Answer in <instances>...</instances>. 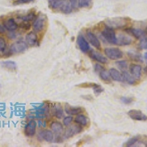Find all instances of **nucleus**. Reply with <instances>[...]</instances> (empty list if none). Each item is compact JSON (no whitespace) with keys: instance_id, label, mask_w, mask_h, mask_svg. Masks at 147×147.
I'll return each instance as SVG.
<instances>
[{"instance_id":"obj_39","label":"nucleus","mask_w":147,"mask_h":147,"mask_svg":"<svg viewBox=\"0 0 147 147\" xmlns=\"http://www.w3.org/2000/svg\"><path fill=\"white\" fill-rule=\"evenodd\" d=\"M73 121V118L71 116H66V117L64 118L63 119V124L66 127H68L69 125H70V124Z\"/></svg>"},{"instance_id":"obj_37","label":"nucleus","mask_w":147,"mask_h":147,"mask_svg":"<svg viewBox=\"0 0 147 147\" xmlns=\"http://www.w3.org/2000/svg\"><path fill=\"white\" fill-rule=\"evenodd\" d=\"M35 0H15L13 2V5H24V4H28L30 2H32Z\"/></svg>"},{"instance_id":"obj_32","label":"nucleus","mask_w":147,"mask_h":147,"mask_svg":"<svg viewBox=\"0 0 147 147\" xmlns=\"http://www.w3.org/2000/svg\"><path fill=\"white\" fill-rule=\"evenodd\" d=\"M115 64L121 70H125L128 67V64L126 60H119V61L115 62Z\"/></svg>"},{"instance_id":"obj_25","label":"nucleus","mask_w":147,"mask_h":147,"mask_svg":"<svg viewBox=\"0 0 147 147\" xmlns=\"http://www.w3.org/2000/svg\"><path fill=\"white\" fill-rule=\"evenodd\" d=\"M52 130L57 135H60L63 131V124L58 121H53L50 125Z\"/></svg>"},{"instance_id":"obj_28","label":"nucleus","mask_w":147,"mask_h":147,"mask_svg":"<svg viewBox=\"0 0 147 147\" xmlns=\"http://www.w3.org/2000/svg\"><path fill=\"white\" fill-rule=\"evenodd\" d=\"M128 55L129 57V58H130L131 60H134V61H142V57H141V55L139 53H138V52H129Z\"/></svg>"},{"instance_id":"obj_43","label":"nucleus","mask_w":147,"mask_h":147,"mask_svg":"<svg viewBox=\"0 0 147 147\" xmlns=\"http://www.w3.org/2000/svg\"><path fill=\"white\" fill-rule=\"evenodd\" d=\"M144 57H145L146 60H147V52H146L145 55H144Z\"/></svg>"},{"instance_id":"obj_12","label":"nucleus","mask_w":147,"mask_h":147,"mask_svg":"<svg viewBox=\"0 0 147 147\" xmlns=\"http://www.w3.org/2000/svg\"><path fill=\"white\" fill-rule=\"evenodd\" d=\"M45 27V18L44 16L38 17L33 23V29L35 32H40Z\"/></svg>"},{"instance_id":"obj_30","label":"nucleus","mask_w":147,"mask_h":147,"mask_svg":"<svg viewBox=\"0 0 147 147\" xmlns=\"http://www.w3.org/2000/svg\"><path fill=\"white\" fill-rule=\"evenodd\" d=\"M139 138L138 136H136V137L131 138L130 139H129L127 141V143L125 144V146L127 147H130V146H133L138 141Z\"/></svg>"},{"instance_id":"obj_44","label":"nucleus","mask_w":147,"mask_h":147,"mask_svg":"<svg viewBox=\"0 0 147 147\" xmlns=\"http://www.w3.org/2000/svg\"><path fill=\"white\" fill-rule=\"evenodd\" d=\"M145 72H146V73H147V66L146 67V69H145Z\"/></svg>"},{"instance_id":"obj_9","label":"nucleus","mask_w":147,"mask_h":147,"mask_svg":"<svg viewBox=\"0 0 147 147\" xmlns=\"http://www.w3.org/2000/svg\"><path fill=\"white\" fill-rule=\"evenodd\" d=\"M132 39L128 35H123V34H120L119 36L116 37V42L115 44L118 46H121V47H124V46H128L132 44Z\"/></svg>"},{"instance_id":"obj_29","label":"nucleus","mask_w":147,"mask_h":147,"mask_svg":"<svg viewBox=\"0 0 147 147\" xmlns=\"http://www.w3.org/2000/svg\"><path fill=\"white\" fill-rule=\"evenodd\" d=\"M99 77H100V78L102 79L103 81H106V82H107V81H110V74H109V71H107V70H105V69H103V70H102L100 72H99Z\"/></svg>"},{"instance_id":"obj_26","label":"nucleus","mask_w":147,"mask_h":147,"mask_svg":"<svg viewBox=\"0 0 147 147\" xmlns=\"http://www.w3.org/2000/svg\"><path fill=\"white\" fill-rule=\"evenodd\" d=\"M1 65H2V67L5 68V69L10 71H15L17 68L16 63L14 61H11V60H7V61L2 62L1 63Z\"/></svg>"},{"instance_id":"obj_17","label":"nucleus","mask_w":147,"mask_h":147,"mask_svg":"<svg viewBox=\"0 0 147 147\" xmlns=\"http://www.w3.org/2000/svg\"><path fill=\"white\" fill-rule=\"evenodd\" d=\"M109 74H110V77L114 81H116V82H123L124 81L122 74H121V72L117 69H113V68L110 69L109 70Z\"/></svg>"},{"instance_id":"obj_22","label":"nucleus","mask_w":147,"mask_h":147,"mask_svg":"<svg viewBox=\"0 0 147 147\" xmlns=\"http://www.w3.org/2000/svg\"><path fill=\"white\" fill-rule=\"evenodd\" d=\"M40 135L42 138L44 139L47 142L50 143L54 140V134L51 130L47 129V130L41 131Z\"/></svg>"},{"instance_id":"obj_31","label":"nucleus","mask_w":147,"mask_h":147,"mask_svg":"<svg viewBox=\"0 0 147 147\" xmlns=\"http://www.w3.org/2000/svg\"><path fill=\"white\" fill-rule=\"evenodd\" d=\"M35 17H36V16H35V13H34V12H31V13H29L27 15L22 17V19L23 21H25V22H31V21L35 19Z\"/></svg>"},{"instance_id":"obj_38","label":"nucleus","mask_w":147,"mask_h":147,"mask_svg":"<svg viewBox=\"0 0 147 147\" xmlns=\"http://www.w3.org/2000/svg\"><path fill=\"white\" fill-rule=\"evenodd\" d=\"M31 25H30V22H25V21H23V22H22L20 24V27L22 29L24 30H28L30 28Z\"/></svg>"},{"instance_id":"obj_18","label":"nucleus","mask_w":147,"mask_h":147,"mask_svg":"<svg viewBox=\"0 0 147 147\" xmlns=\"http://www.w3.org/2000/svg\"><path fill=\"white\" fill-rule=\"evenodd\" d=\"M3 24L5 28L9 31H14L18 27V24L16 22L13 18H9L7 20H5Z\"/></svg>"},{"instance_id":"obj_13","label":"nucleus","mask_w":147,"mask_h":147,"mask_svg":"<svg viewBox=\"0 0 147 147\" xmlns=\"http://www.w3.org/2000/svg\"><path fill=\"white\" fill-rule=\"evenodd\" d=\"M26 43L30 47H35L38 45V36L36 33L34 32H30L27 33V35H26Z\"/></svg>"},{"instance_id":"obj_14","label":"nucleus","mask_w":147,"mask_h":147,"mask_svg":"<svg viewBox=\"0 0 147 147\" xmlns=\"http://www.w3.org/2000/svg\"><path fill=\"white\" fill-rule=\"evenodd\" d=\"M130 74L136 79H140L141 77V71H142V67L141 65L138 64H131L129 66Z\"/></svg>"},{"instance_id":"obj_7","label":"nucleus","mask_w":147,"mask_h":147,"mask_svg":"<svg viewBox=\"0 0 147 147\" xmlns=\"http://www.w3.org/2000/svg\"><path fill=\"white\" fill-rule=\"evenodd\" d=\"M128 115L132 119L135 121H144L147 120V115L143 113L140 110H131L128 112Z\"/></svg>"},{"instance_id":"obj_35","label":"nucleus","mask_w":147,"mask_h":147,"mask_svg":"<svg viewBox=\"0 0 147 147\" xmlns=\"http://www.w3.org/2000/svg\"><path fill=\"white\" fill-rule=\"evenodd\" d=\"M121 101L125 105H129L133 102V98L132 97H127V96H122L121 97Z\"/></svg>"},{"instance_id":"obj_27","label":"nucleus","mask_w":147,"mask_h":147,"mask_svg":"<svg viewBox=\"0 0 147 147\" xmlns=\"http://www.w3.org/2000/svg\"><path fill=\"white\" fill-rule=\"evenodd\" d=\"M60 11L62 12V13H63L69 14V13H71L72 12L73 7H72V5L70 3V2L66 1V2L63 5V6L61 7V8H60Z\"/></svg>"},{"instance_id":"obj_2","label":"nucleus","mask_w":147,"mask_h":147,"mask_svg":"<svg viewBox=\"0 0 147 147\" xmlns=\"http://www.w3.org/2000/svg\"><path fill=\"white\" fill-rule=\"evenodd\" d=\"M105 54L109 59L113 60H119L123 57V52L118 48H106Z\"/></svg>"},{"instance_id":"obj_45","label":"nucleus","mask_w":147,"mask_h":147,"mask_svg":"<svg viewBox=\"0 0 147 147\" xmlns=\"http://www.w3.org/2000/svg\"><path fill=\"white\" fill-rule=\"evenodd\" d=\"M146 146H147V143H146Z\"/></svg>"},{"instance_id":"obj_11","label":"nucleus","mask_w":147,"mask_h":147,"mask_svg":"<svg viewBox=\"0 0 147 147\" xmlns=\"http://www.w3.org/2000/svg\"><path fill=\"white\" fill-rule=\"evenodd\" d=\"M89 56L90 57V58H92L93 60H96V62L100 63L102 64H105L107 63V58L106 57H105L103 55H102L101 53L98 52H96V51L91 50L89 53Z\"/></svg>"},{"instance_id":"obj_1","label":"nucleus","mask_w":147,"mask_h":147,"mask_svg":"<svg viewBox=\"0 0 147 147\" xmlns=\"http://www.w3.org/2000/svg\"><path fill=\"white\" fill-rule=\"evenodd\" d=\"M128 19L127 18L116 17V18H107L105 21V24L107 27L112 29H122L128 25Z\"/></svg>"},{"instance_id":"obj_8","label":"nucleus","mask_w":147,"mask_h":147,"mask_svg":"<svg viewBox=\"0 0 147 147\" xmlns=\"http://www.w3.org/2000/svg\"><path fill=\"white\" fill-rule=\"evenodd\" d=\"M77 45L82 52L86 53L90 50V45H89L88 42L81 34L79 35L78 38H77Z\"/></svg>"},{"instance_id":"obj_16","label":"nucleus","mask_w":147,"mask_h":147,"mask_svg":"<svg viewBox=\"0 0 147 147\" xmlns=\"http://www.w3.org/2000/svg\"><path fill=\"white\" fill-rule=\"evenodd\" d=\"M80 87L82 88H92L94 89V94L96 96L99 95L100 94H102V92L104 91V88L101 86V85H98V84L96 83H83L80 85Z\"/></svg>"},{"instance_id":"obj_41","label":"nucleus","mask_w":147,"mask_h":147,"mask_svg":"<svg viewBox=\"0 0 147 147\" xmlns=\"http://www.w3.org/2000/svg\"><path fill=\"white\" fill-rule=\"evenodd\" d=\"M69 2H70V3L71 4L73 8L76 7L77 5L78 4V0H69Z\"/></svg>"},{"instance_id":"obj_24","label":"nucleus","mask_w":147,"mask_h":147,"mask_svg":"<svg viewBox=\"0 0 147 147\" xmlns=\"http://www.w3.org/2000/svg\"><path fill=\"white\" fill-rule=\"evenodd\" d=\"M52 113H53V115L55 118L60 119H62L63 116V110L61 106L57 105L52 108Z\"/></svg>"},{"instance_id":"obj_3","label":"nucleus","mask_w":147,"mask_h":147,"mask_svg":"<svg viewBox=\"0 0 147 147\" xmlns=\"http://www.w3.org/2000/svg\"><path fill=\"white\" fill-rule=\"evenodd\" d=\"M27 44L23 40H18L11 45L10 48V54H18L24 52L27 49Z\"/></svg>"},{"instance_id":"obj_40","label":"nucleus","mask_w":147,"mask_h":147,"mask_svg":"<svg viewBox=\"0 0 147 147\" xmlns=\"http://www.w3.org/2000/svg\"><path fill=\"white\" fill-rule=\"evenodd\" d=\"M94 69H95L96 72H97V73H99L101 71L103 70V69H105V68H104L102 65H101L100 64H96V65H94Z\"/></svg>"},{"instance_id":"obj_6","label":"nucleus","mask_w":147,"mask_h":147,"mask_svg":"<svg viewBox=\"0 0 147 147\" xmlns=\"http://www.w3.org/2000/svg\"><path fill=\"white\" fill-rule=\"evenodd\" d=\"M37 123L35 121L31 120L24 127V133L27 137H33L36 132Z\"/></svg>"},{"instance_id":"obj_4","label":"nucleus","mask_w":147,"mask_h":147,"mask_svg":"<svg viewBox=\"0 0 147 147\" xmlns=\"http://www.w3.org/2000/svg\"><path fill=\"white\" fill-rule=\"evenodd\" d=\"M102 35L108 43L112 44H115V42H116V35H115L113 29L107 27L105 29H104L102 30Z\"/></svg>"},{"instance_id":"obj_15","label":"nucleus","mask_w":147,"mask_h":147,"mask_svg":"<svg viewBox=\"0 0 147 147\" xmlns=\"http://www.w3.org/2000/svg\"><path fill=\"white\" fill-rule=\"evenodd\" d=\"M127 32L128 33L131 34L132 36H134L137 39H141L142 38L146 36V32L141 29L138 28H129L127 30Z\"/></svg>"},{"instance_id":"obj_36","label":"nucleus","mask_w":147,"mask_h":147,"mask_svg":"<svg viewBox=\"0 0 147 147\" xmlns=\"http://www.w3.org/2000/svg\"><path fill=\"white\" fill-rule=\"evenodd\" d=\"M140 47L142 49H147V38L146 37H144L140 39Z\"/></svg>"},{"instance_id":"obj_20","label":"nucleus","mask_w":147,"mask_h":147,"mask_svg":"<svg viewBox=\"0 0 147 147\" xmlns=\"http://www.w3.org/2000/svg\"><path fill=\"white\" fill-rule=\"evenodd\" d=\"M74 121L77 124H79V125L85 127V126H87L88 124L89 120L85 115L80 113L76 116L75 119H74Z\"/></svg>"},{"instance_id":"obj_10","label":"nucleus","mask_w":147,"mask_h":147,"mask_svg":"<svg viewBox=\"0 0 147 147\" xmlns=\"http://www.w3.org/2000/svg\"><path fill=\"white\" fill-rule=\"evenodd\" d=\"M86 38L93 47L96 48L97 49H101V43L99 38L96 36L95 34L92 32H86Z\"/></svg>"},{"instance_id":"obj_42","label":"nucleus","mask_w":147,"mask_h":147,"mask_svg":"<svg viewBox=\"0 0 147 147\" xmlns=\"http://www.w3.org/2000/svg\"><path fill=\"white\" fill-rule=\"evenodd\" d=\"M5 32V28L4 26L0 24V34H2Z\"/></svg>"},{"instance_id":"obj_34","label":"nucleus","mask_w":147,"mask_h":147,"mask_svg":"<svg viewBox=\"0 0 147 147\" xmlns=\"http://www.w3.org/2000/svg\"><path fill=\"white\" fill-rule=\"evenodd\" d=\"M5 49H6V41L3 38L0 37V54L5 52Z\"/></svg>"},{"instance_id":"obj_23","label":"nucleus","mask_w":147,"mask_h":147,"mask_svg":"<svg viewBox=\"0 0 147 147\" xmlns=\"http://www.w3.org/2000/svg\"><path fill=\"white\" fill-rule=\"evenodd\" d=\"M65 110L69 115H78L82 112V109L81 107H74L68 105H65Z\"/></svg>"},{"instance_id":"obj_19","label":"nucleus","mask_w":147,"mask_h":147,"mask_svg":"<svg viewBox=\"0 0 147 147\" xmlns=\"http://www.w3.org/2000/svg\"><path fill=\"white\" fill-rule=\"evenodd\" d=\"M67 0H48L49 7L52 10H60Z\"/></svg>"},{"instance_id":"obj_5","label":"nucleus","mask_w":147,"mask_h":147,"mask_svg":"<svg viewBox=\"0 0 147 147\" xmlns=\"http://www.w3.org/2000/svg\"><path fill=\"white\" fill-rule=\"evenodd\" d=\"M82 131V127L80 126L77 125H72L71 127H67V129L65 130L63 134L64 138H70L73 137L77 134L80 133Z\"/></svg>"},{"instance_id":"obj_21","label":"nucleus","mask_w":147,"mask_h":147,"mask_svg":"<svg viewBox=\"0 0 147 147\" xmlns=\"http://www.w3.org/2000/svg\"><path fill=\"white\" fill-rule=\"evenodd\" d=\"M122 76H123V80L125 81L127 83L129 84V85H134L136 82V79L133 77V76L127 72V71H124L122 72Z\"/></svg>"},{"instance_id":"obj_33","label":"nucleus","mask_w":147,"mask_h":147,"mask_svg":"<svg viewBox=\"0 0 147 147\" xmlns=\"http://www.w3.org/2000/svg\"><path fill=\"white\" fill-rule=\"evenodd\" d=\"M92 0H78V6L81 8L88 7L91 3Z\"/></svg>"}]
</instances>
